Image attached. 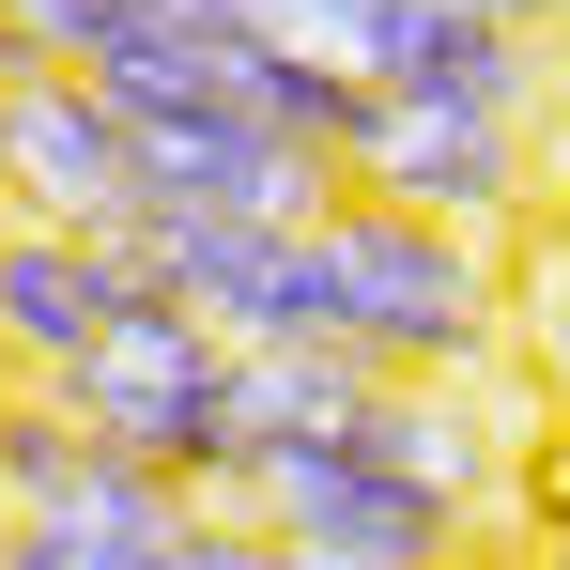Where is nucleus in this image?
<instances>
[{
  "label": "nucleus",
  "instance_id": "f257e3e1",
  "mask_svg": "<svg viewBox=\"0 0 570 570\" xmlns=\"http://www.w3.org/2000/svg\"><path fill=\"white\" fill-rule=\"evenodd\" d=\"M47 401H62L94 448L155 463L186 509H247V463H263V448H247V355H232L216 324H186L170 293H139Z\"/></svg>",
  "mask_w": 570,
  "mask_h": 570
},
{
  "label": "nucleus",
  "instance_id": "f03ea898",
  "mask_svg": "<svg viewBox=\"0 0 570 570\" xmlns=\"http://www.w3.org/2000/svg\"><path fill=\"white\" fill-rule=\"evenodd\" d=\"M324 232V263H340V371L371 385H463L493 355V263H478L463 232H432V216H385V200H324L308 216Z\"/></svg>",
  "mask_w": 570,
  "mask_h": 570
},
{
  "label": "nucleus",
  "instance_id": "7ed1b4c3",
  "mask_svg": "<svg viewBox=\"0 0 570 570\" xmlns=\"http://www.w3.org/2000/svg\"><path fill=\"white\" fill-rule=\"evenodd\" d=\"M0 540H16V570H155L186 540V493L94 448L47 385H0Z\"/></svg>",
  "mask_w": 570,
  "mask_h": 570
},
{
  "label": "nucleus",
  "instance_id": "20e7f679",
  "mask_svg": "<svg viewBox=\"0 0 570 570\" xmlns=\"http://www.w3.org/2000/svg\"><path fill=\"white\" fill-rule=\"evenodd\" d=\"M340 186L385 200V216H432V232H509L524 216V124H478V108H416V94H371L355 139H340Z\"/></svg>",
  "mask_w": 570,
  "mask_h": 570
},
{
  "label": "nucleus",
  "instance_id": "39448f33",
  "mask_svg": "<svg viewBox=\"0 0 570 570\" xmlns=\"http://www.w3.org/2000/svg\"><path fill=\"white\" fill-rule=\"evenodd\" d=\"M0 200L31 232H78V247H124L155 200H139V139L108 124L78 78H0Z\"/></svg>",
  "mask_w": 570,
  "mask_h": 570
},
{
  "label": "nucleus",
  "instance_id": "423d86ee",
  "mask_svg": "<svg viewBox=\"0 0 570 570\" xmlns=\"http://www.w3.org/2000/svg\"><path fill=\"white\" fill-rule=\"evenodd\" d=\"M124 139H139V200H155V216H263V232H308V216L340 200L324 155H293L278 124H247L232 94L170 108V124H124Z\"/></svg>",
  "mask_w": 570,
  "mask_h": 570
},
{
  "label": "nucleus",
  "instance_id": "0eeeda50",
  "mask_svg": "<svg viewBox=\"0 0 570 570\" xmlns=\"http://www.w3.org/2000/svg\"><path fill=\"white\" fill-rule=\"evenodd\" d=\"M124 308H139V263H124V247H78V232L0 216V371L16 385H62Z\"/></svg>",
  "mask_w": 570,
  "mask_h": 570
},
{
  "label": "nucleus",
  "instance_id": "6e6552de",
  "mask_svg": "<svg viewBox=\"0 0 570 570\" xmlns=\"http://www.w3.org/2000/svg\"><path fill=\"white\" fill-rule=\"evenodd\" d=\"M108 0H0V78H78Z\"/></svg>",
  "mask_w": 570,
  "mask_h": 570
},
{
  "label": "nucleus",
  "instance_id": "1a4fd4ad",
  "mask_svg": "<svg viewBox=\"0 0 570 570\" xmlns=\"http://www.w3.org/2000/svg\"><path fill=\"white\" fill-rule=\"evenodd\" d=\"M155 570H293V556L263 540V524H247V509H186V540H170Z\"/></svg>",
  "mask_w": 570,
  "mask_h": 570
},
{
  "label": "nucleus",
  "instance_id": "9d476101",
  "mask_svg": "<svg viewBox=\"0 0 570 570\" xmlns=\"http://www.w3.org/2000/svg\"><path fill=\"white\" fill-rule=\"evenodd\" d=\"M448 16H478V31H540V16H570V0H448Z\"/></svg>",
  "mask_w": 570,
  "mask_h": 570
},
{
  "label": "nucleus",
  "instance_id": "9b49d317",
  "mask_svg": "<svg viewBox=\"0 0 570 570\" xmlns=\"http://www.w3.org/2000/svg\"><path fill=\"white\" fill-rule=\"evenodd\" d=\"M293 556V540H278ZM293 570H463V556H293Z\"/></svg>",
  "mask_w": 570,
  "mask_h": 570
},
{
  "label": "nucleus",
  "instance_id": "f8f14e48",
  "mask_svg": "<svg viewBox=\"0 0 570 570\" xmlns=\"http://www.w3.org/2000/svg\"><path fill=\"white\" fill-rule=\"evenodd\" d=\"M556 463H570V340H556Z\"/></svg>",
  "mask_w": 570,
  "mask_h": 570
},
{
  "label": "nucleus",
  "instance_id": "ddd939ff",
  "mask_svg": "<svg viewBox=\"0 0 570 570\" xmlns=\"http://www.w3.org/2000/svg\"><path fill=\"white\" fill-rule=\"evenodd\" d=\"M155 16H232V0H155Z\"/></svg>",
  "mask_w": 570,
  "mask_h": 570
},
{
  "label": "nucleus",
  "instance_id": "4468645a",
  "mask_svg": "<svg viewBox=\"0 0 570 570\" xmlns=\"http://www.w3.org/2000/svg\"><path fill=\"white\" fill-rule=\"evenodd\" d=\"M556 232H570V200H556Z\"/></svg>",
  "mask_w": 570,
  "mask_h": 570
}]
</instances>
